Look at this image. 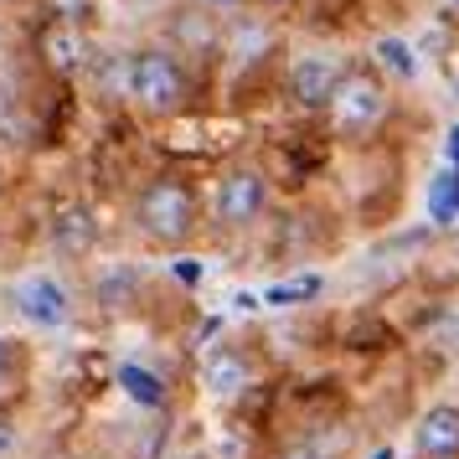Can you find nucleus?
<instances>
[{
	"label": "nucleus",
	"instance_id": "7ed1b4c3",
	"mask_svg": "<svg viewBox=\"0 0 459 459\" xmlns=\"http://www.w3.org/2000/svg\"><path fill=\"white\" fill-rule=\"evenodd\" d=\"M269 207V176L258 166H228L222 181H217V196H212V212H217V228L228 232H248Z\"/></svg>",
	"mask_w": 459,
	"mask_h": 459
},
{
	"label": "nucleus",
	"instance_id": "6ab92c4d",
	"mask_svg": "<svg viewBox=\"0 0 459 459\" xmlns=\"http://www.w3.org/2000/svg\"><path fill=\"white\" fill-rule=\"evenodd\" d=\"M279 459H320V455H315L310 444H290V449H284Z\"/></svg>",
	"mask_w": 459,
	"mask_h": 459
},
{
	"label": "nucleus",
	"instance_id": "412c9836",
	"mask_svg": "<svg viewBox=\"0 0 459 459\" xmlns=\"http://www.w3.org/2000/svg\"><path fill=\"white\" fill-rule=\"evenodd\" d=\"M5 449H11V423L0 418V455H5Z\"/></svg>",
	"mask_w": 459,
	"mask_h": 459
},
{
	"label": "nucleus",
	"instance_id": "f257e3e1",
	"mask_svg": "<svg viewBox=\"0 0 459 459\" xmlns=\"http://www.w3.org/2000/svg\"><path fill=\"white\" fill-rule=\"evenodd\" d=\"M134 228L145 232L155 248H181L196 232V196L181 176H155L134 196Z\"/></svg>",
	"mask_w": 459,
	"mask_h": 459
},
{
	"label": "nucleus",
	"instance_id": "39448f33",
	"mask_svg": "<svg viewBox=\"0 0 459 459\" xmlns=\"http://www.w3.org/2000/svg\"><path fill=\"white\" fill-rule=\"evenodd\" d=\"M11 299H16V315L26 325H37V331H63L73 320V294L52 273H26L22 284L11 290Z\"/></svg>",
	"mask_w": 459,
	"mask_h": 459
},
{
	"label": "nucleus",
	"instance_id": "f8f14e48",
	"mask_svg": "<svg viewBox=\"0 0 459 459\" xmlns=\"http://www.w3.org/2000/svg\"><path fill=\"white\" fill-rule=\"evenodd\" d=\"M119 387H125L140 408H166V382L150 372V367H134V361H125L119 367Z\"/></svg>",
	"mask_w": 459,
	"mask_h": 459
},
{
	"label": "nucleus",
	"instance_id": "b1692460",
	"mask_svg": "<svg viewBox=\"0 0 459 459\" xmlns=\"http://www.w3.org/2000/svg\"><path fill=\"white\" fill-rule=\"evenodd\" d=\"M0 5H11V0H0Z\"/></svg>",
	"mask_w": 459,
	"mask_h": 459
},
{
	"label": "nucleus",
	"instance_id": "0eeeda50",
	"mask_svg": "<svg viewBox=\"0 0 459 459\" xmlns=\"http://www.w3.org/2000/svg\"><path fill=\"white\" fill-rule=\"evenodd\" d=\"M47 243L57 258H88V253L99 248V212L88 207V202H67V207L52 212V228H47Z\"/></svg>",
	"mask_w": 459,
	"mask_h": 459
},
{
	"label": "nucleus",
	"instance_id": "1a4fd4ad",
	"mask_svg": "<svg viewBox=\"0 0 459 459\" xmlns=\"http://www.w3.org/2000/svg\"><path fill=\"white\" fill-rule=\"evenodd\" d=\"M253 382V367L243 351H232V346H212L207 356H202V387H207L212 397H238L243 387Z\"/></svg>",
	"mask_w": 459,
	"mask_h": 459
},
{
	"label": "nucleus",
	"instance_id": "f03ea898",
	"mask_svg": "<svg viewBox=\"0 0 459 459\" xmlns=\"http://www.w3.org/2000/svg\"><path fill=\"white\" fill-rule=\"evenodd\" d=\"M125 99L140 108V114H150V119H170V114H181V108H186L191 78H186V67L176 63L170 52L145 47V52H134V57H129Z\"/></svg>",
	"mask_w": 459,
	"mask_h": 459
},
{
	"label": "nucleus",
	"instance_id": "dca6fc26",
	"mask_svg": "<svg viewBox=\"0 0 459 459\" xmlns=\"http://www.w3.org/2000/svg\"><path fill=\"white\" fill-rule=\"evenodd\" d=\"M93 11V0H52V22H67V26H83V16Z\"/></svg>",
	"mask_w": 459,
	"mask_h": 459
},
{
	"label": "nucleus",
	"instance_id": "a211bd4d",
	"mask_svg": "<svg viewBox=\"0 0 459 459\" xmlns=\"http://www.w3.org/2000/svg\"><path fill=\"white\" fill-rule=\"evenodd\" d=\"M170 273H176V279H181V284H202V264H196V258H176V264H170Z\"/></svg>",
	"mask_w": 459,
	"mask_h": 459
},
{
	"label": "nucleus",
	"instance_id": "4468645a",
	"mask_svg": "<svg viewBox=\"0 0 459 459\" xmlns=\"http://www.w3.org/2000/svg\"><path fill=\"white\" fill-rule=\"evenodd\" d=\"M315 294H320V273H299V279H290V284H269V290H264V305L290 310V305H305V299H315Z\"/></svg>",
	"mask_w": 459,
	"mask_h": 459
},
{
	"label": "nucleus",
	"instance_id": "393cba45",
	"mask_svg": "<svg viewBox=\"0 0 459 459\" xmlns=\"http://www.w3.org/2000/svg\"><path fill=\"white\" fill-rule=\"evenodd\" d=\"M455 5H459V0H455Z\"/></svg>",
	"mask_w": 459,
	"mask_h": 459
},
{
	"label": "nucleus",
	"instance_id": "423d86ee",
	"mask_svg": "<svg viewBox=\"0 0 459 459\" xmlns=\"http://www.w3.org/2000/svg\"><path fill=\"white\" fill-rule=\"evenodd\" d=\"M341 78H346V67H341L335 52H305V57H294V67H290V104L294 108H331Z\"/></svg>",
	"mask_w": 459,
	"mask_h": 459
},
{
	"label": "nucleus",
	"instance_id": "2eb2a0df",
	"mask_svg": "<svg viewBox=\"0 0 459 459\" xmlns=\"http://www.w3.org/2000/svg\"><path fill=\"white\" fill-rule=\"evenodd\" d=\"M455 212H459V170H444V176L429 181V217L434 222H449Z\"/></svg>",
	"mask_w": 459,
	"mask_h": 459
},
{
	"label": "nucleus",
	"instance_id": "9d476101",
	"mask_svg": "<svg viewBox=\"0 0 459 459\" xmlns=\"http://www.w3.org/2000/svg\"><path fill=\"white\" fill-rule=\"evenodd\" d=\"M42 57H47V67H52V73L73 78V73L88 63L83 31H78V26H67V22H52V26L42 31Z\"/></svg>",
	"mask_w": 459,
	"mask_h": 459
},
{
	"label": "nucleus",
	"instance_id": "ddd939ff",
	"mask_svg": "<svg viewBox=\"0 0 459 459\" xmlns=\"http://www.w3.org/2000/svg\"><path fill=\"white\" fill-rule=\"evenodd\" d=\"M372 57L387 67L393 78H403V83H413V78H418V57H413V47L403 42V37H377Z\"/></svg>",
	"mask_w": 459,
	"mask_h": 459
},
{
	"label": "nucleus",
	"instance_id": "f3484780",
	"mask_svg": "<svg viewBox=\"0 0 459 459\" xmlns=\"http://www.w3.org/2000/svg\"><path fill=\"white\" fill-rule=\"evenodd\" d=\"M11 382H16V351H11V341L0 335V393H5Z\"/></svg>",
	"mask_w": 459,
	"mask_h": 459
},
{
	"label": "nucleus",
	"instance_id": "20e7f679",
	"mask_svg": "<svg viewBox=\"0 0 459 459\" xmlns=\"http://www.w3.org/2000/svg\"><path fill=\"white\" fill-rule=\"evenodd\" d=\"M387 114V88L372 73H346L331 99V125L335 134H372Z\"/></svg>",
	"mask_w": 459,
	"mask_h": 459
},
{
	"label": "nucleus",
	"instance_id": "9b49d317",
	"mask_svg": "<svg viewBox=\"0 0 459 459\" xmlns=\"http://www.w3.org/2000/svg\"><path fill=\"white\" fill-rule=\"evenodd\" d=\"M140 290H145V279H140L134 264H108V269L93 279V299H99L104 310H129V305L140 299Z\"/></svg>",
	"mask_w": 459,
	"mask_h": 459
},
{
	"label": "nucleus",
	"instance_id": "5701e85b",
	"mask_svg": "<svg viewBox=\"0 0 459 459\" xmlns=\"http://www.w3.org/2000/svg\"><path fill=\"white\" fill-rule=\"evenodd\" d=\"M264 5H279V0H264Z\"/></svg>",
	"mask_w": 459,
	"mask_h": 459
},
{
	"label": "nucleus",
	"instance_id": "4be33fe9",
	"mask_svg": "<svg viewBox=\"0 0 459 459\" xmlns=\"http://www.w3.org/2000/svg\"><path fill=\"white\" fill-rule=\"evenodd\" d=\"M372 459H393V449H377V455Z\"/></svg>",
	"mask_w": 459,
	"mask_h": 459
},
{
	"label": "nucleus",
	"instance_id": "6e6552de",
	"mask_svg": "<svg viewBox=\"0 0 459 459\" xmlns=\"http://www.w3.org/2000/svg\"><path fill=\"white\" fill-rule=\"evenodd\" d=\"M418 459H459V403H434L413 429Z\"/></svg>",
	"mask_w": 459,
	"mask_h": 459
},
{
	"label": "nucleus",
	"instance_id": "aec40b11",
	"mask_svg": "<svg viewBox=\"0 0 459 459\" xmlns=\"http://www.w3.org/2000/svg\"><path fill=\"white\" fill-rule=\"evenodd\" d=\"M449 170H459V125L449 129Z\"/></svg>",
	"mask_w": 459,
	"mask_h": 459
}]
</instances>
